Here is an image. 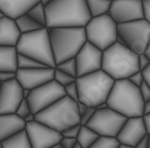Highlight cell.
Instances as JSON below:
<instances>
[{
  "instance_id": "obj_3",
  "label": "cell",
  "mask_w": 150,
  "mask_h": 148,
  "mask_svg": "<svg viewBox=\"0 0 150 148\" xmlns=\"http://www.w3.org/2000/svg\"><path fill=\"white\" fill-rule=\"evenodd\" d=\"M144 103L140 87L130 82L128 78L115 80L107 99L110 108L127 118L144 115Z\"/></svg>"
},
{
  "instance_id": "obj_37",
  "label": "cell",
  "mask_w": 150,
  "mask_h": 148,
  "mask_svg": "<svg viewBox=\"0 0 150 148\" xmlns=\"http://www.w3.org/2000/svg\"><path fill=\"white\" fill-rule=\"evenodd\" d=\"M141 95H142L144 101H148L150 99V85L146 81L142 83V85L140 86Z\"/></svg>"
},
{
  "instance_id": "obj_10",
  "label": "cell",
  "mask_w": 150,
  "mask_h": 148,
  "mask_svg": "<svg viewBox=\"0 0 150 148\" xmlns=\"http://www.w3.org/2000/svg\"><path fill=\"white\" fill-rule=\"evenodd\" d=\"M127 117L110 108H97L95 115L86 125L93 128L100 136L117 137L125 124Z\"/></svg>"
},
{
  "instance_id": "obj_23",
  "label": "cell",
  "mask_w": 150,
  "mask_h": 148,
  "mask_svg": "<svg viewBox=\"0 0 150 148\" xmlns=\"http://www.w3.org/2000/svg\"><path fill=\"white\" fill-rule=\"evenodd\" d=\"M99 133L96 132L93 128H90L87 125H81L80 132L78 135V141L82 145V148H91L97 139L99 138Z\"/></svg>"
},
{
  "instance_id": "obj_28",
  "label": "cell",
  "mask_w": 150,
  "mask_h": 148,
  "mask_svg": "<svg viewBox=\"0 0 150 148\" xmlns=\"http://www.w3.org/2000/svg\"><path fill=\"white\" fill-rule=\"evenodd\" d=\"M45 64L41 63L40 61L36 60L34 58H30L26 55L18 53V68H36V67H44Z\"/></svg>"
},
{
  "instance_id": "obj_15",
  "label": "cell",
  "mask_w": 150,
  "mask_h": 148,
  "mask_svg": "<svg viewBox=\"0 0 150 148\" xmlns=\"http://www.w3.org/2000/svg\"><path fill=\"white\" fill-rule=\"evenodd\" d=\"M23 97V87L17 79L1 83L0 86V115L16 113Z\"/></svg>"
},
{
  "instance_id": "obj_18",
  "label": "cell",
  "mask_w": 150,
  "mask_h": 148,
  "mask_svg": "<svg viewBox=\"0 0 150 148\" xmlns=\"http://www.w3.org/2000/svg\"><path fill=\"white\" fill-rule=\"evenodd\" d=\"M22 33L18 28L15 19L4 16L0 19V45L16 46Z\"/></svg>"
},
{
  "instance_id": "obj_44",
  "label": "cell",
  "mask_w": 150,
  "mask_h": 148,
  "mask_svg": "<svg viewBox=\"0 0 150 148\" xmlns=\"http://www.w3.org/2000/svg\"><path fill=\"white\" fill-rule=\"evenodd\" d=\"M143 74H144V78H145V81L150 85V64L145 68L144 70H142Z\"/></svg>"
},
{
  "instance_id": "obj_39",
  "label": "cell",
  "mask_w": 150,
  "mask_h": 148,
  "mask_svg": "<svg viewBox=\"0 0 150 148\" xmlns=\"http://www.w3.org/2000/svg\"><path fill=\"white\" fill-rule=\"evenodd\" d=\"M78 141L77 138H69V137H62L61 143L65 148H74L76 142Z\"/></svg>"
},
{
  "instance_id": "obj_53",
  "label": "cell",
  "mask_w": 150,
  "mask_h": 148,
  "mask_svg": "<svg viewBox=\"0 0 150 148\" xmlns=\"http://www.w3.org/2000/svg\"><path fill=\"white\" fill-rule=\"evenodd\" d=\"M0 86H1V82H0Z\"/></svg>"
},
{
  "instance_id": "obj_7",
  "label": "cell",
  "mask_w": 150,
  "mask_h": 148,
  "mask_svg": "<svg viewBox=\"0 0 150 148\" xmlns=\"http://www.w3.org/2000/svg\"><path fill=\"white\" fill-rule=\"evenodd\" d=\"M16 48L19 54L34 58L46 66L56 67L57 65L50 42V32L46 26L30 33L22 34Z\"/></svg>"
},
{
  "instance_id": "obj_27",
  "label": "cell",
  "mask_w": 150,
  "mask_h": 148,
  "mask_svg": "<svg viewBox=\"0 0 150 148\" xmlns=\"http://www.w3.org/2000/svg\"><path fill=\"white\" fill-rule=\"evenodd\" d=\"M26 14L41 25L46 26V11H45V5H43L41 2H38L37 4L34 5Z\"/></svg>"
},
{
  "instance_id": "obj_36",
  "label": "cell",
  "mask_w": 150,
  "mask_h": 148,
  "mask_svg": "<svg viewBox=\"0 0 150 148\" xmlns=\"http://www.w3.org/2000/svg\"><path fill=\"white\" fill-rule=\"evenodd\" d=\"M150 64V59L145 53L139 54V67L140 70H144Z\"/></svg>"
},
{
  "instance_id": "obj_4",
  "label": "cell",
  "mask_w": 150,
  "mask_h": 148,
  "mask_svg": "<svg viewBox=\"0 0 150 148\" xmlns=\"http://www.w3.org/2000/svg\"><path fill=\"white\" fill-rule=\"evenodd\" d=\"M115 81L102 68L87 75L79 76L76 79L79 88V101L93 107L107 102Z\"/></svg>"
},
{
  "instance_id": "obj_22",
  "label": "cell",
  "mask_w": 150,
  "mask_h": 148,
  "mask_svg": "<svg viewBox=\"0 0 150 148\" xmlns=\"http://www.w3.org/2000/svg\"><path fill=\"white\" fill-rule=\"evenodd\" d=\"M2 147L4 148H33L28 138L26 129L19 130L18 132L14 133L10 138L2 141Z\"/></svg>"
},
{
  "instance_id": "obj_48",
  "label": "cell",
  "mask_w": 150,
  "mask_h": 148,
  "mask_svg": "<svg viewBox=\"0 0 150 148\" xmlns=\"http://www.w3.org/2000/svg\"><path fill=\"white\" fill-rule=\"evenodd\" d=\"M144 53H145L150 59V40H149V42H148V45H147V47H146V50H145V52H144Z\"/></svg>"
},
{
  "instance_id": "obj_26",
  "label": "cell",
  "mask_w": 150,
  "mask_h": 148,
  "mask_svg": "<svg viewBox=\"0 0 150 148\" xmlns=\"http://www.w3.org/2000/svg\"><path fill=\"white\" fill-rule=\"evenodd\" d=\"M121 142L118 137L113 136H99L91 148H119Z\"/></svg>"
},
{
  "instance_id": "obj_45",
  "label": "cell",
  "mask_w": 150,
  "mask_h": 148,
  "mask_svg": "<svg viewBox=\"0 0 150 148\" xmlns=\"http://www.w3.org/2000/svg\"><path fill=\"white\" fill-rule=\"evenodd\" d=\"M35 120H36V113H28L24 118V121L26 123H28V122H32V121H35Z\"/></svg>"
},
{
  "instance_id": "obj_31",
  "label": "cell",
  "mask_w": 150,
  "mask_h": 148,
  "mask_svg": "<svg viewBox=\"0 0 150 148\" xmlns=\"http://www.w3.org/2000/svg\"><path fill=\"white\" fill-rule=\"evenodd\" d=\"M65 88V93L67 97L71 98L73 100L75 101H79V88H78V85H77V82H73L68 84V85L64 86Z\"/></svg>"
},
{
  "instance_id": "obj_43",
  "label": "cell",
  "mask_w": 150,
  "mask_h": 148,
  "mask_svg": "<svg viewBox=\"0 0 150 148\" xmlns=\"http://www.w3.org/2000/svg\"><path fill=\"white\" fill-rule=\"evenodd\" d=\"M143 119H144V122H145V126H146L147 133H148V135H150V113L143 115Z\"/></svg>"
},
{
  "instance_id": "obj_19",
  "label": "cell",
  "mask_w": 150,
  "mask_h": 148,
  "mask_svg": "<svg viewBox=\"0 0 150 148\" xmlns=\"http://www.w3.org/2000/svg\"><path fill=\"white\" fill-rule=\"evenodd\" d=\"M26 122L16 113L0 115V140L10 138L14 133L24 129Z\"/></svg>"
},
{
  "instance_id": "obj_8",
  "label": "cell",
  "mask_w": 150,
  "mask_h": 148,
  "mask_svg": "<svg viewBox=\"0 0 150 148\" xmlns=\"http://www.w3.org/2000/svg\"><path fill=\"white\" fill-rule=\"evenodd\" d=\"M87 41L104 50L118 41V23L109 14L91 17L85 25Z\"/></svg>"
},
{
  "instance_id": "obj_42",
  "label": "cell",
  "mask_w": 150,
  "mask_h": 148,
  "mask_svg": "<svg viewBox=\"0 0 150 148\" xmlns=\"http://www.w3.org/2000/svg\"><path fill=\"white\" fill-rule=\"evenodd\" d=\"M77 106H78V111H79L80 115H82V113H85V111L87 110V108L89 107V106H88L87 104H85V103L82 102V101H78Z\"/></svg>"
},
{
  "instance_id": "obj_9",
  "label": "cell",
  "mask_w": 150,
  "mask_h": 148,
  "mask_svg": "<svg viewBox=\"0 0 150 148\" xmlns=\"http://www.w3.org/2000/svg\"><path fill=\"white\" fill-rule=\"evenodd\" d=\"M150 40V23L144 18L118 24V41L137 54L145 52Z\"/></svg>"
},
{
  "instance_id": "obj_49",
  "label": "cell",
  "mask_w": 150,
  "mask_h": 148,
  "mask_svg": "<svg viewBox=\"0 0 150 148\" xmlns=\"http://www.w3.org/2000/svg\"><path fill=\"white\" fill-rule=\"evenodd\" d=\"M54 0H40V2L42 3L43 5H45V6H46V5L47 4H50V2H53Z\"/></svg>"
},
{
  "instance_id": "obj_41",
  "label": "cell",
  "mask_w": 150,
  "mask_h": 148,
  "mask_svg": "<svg viewBox=\"0 0 150 148\" xmlns=\"http://www.w3.org/2000/svg\"><path fill=\"white\" fill-rule=\"evenodd\" d=\"M138 148H147L149 147V137H148V133L146 136H144L142 139L140 140V142L137 145Z\"/></svg>"
},
{
  "instance_id": "obj_51",
  "label": "cell",
  "mask_w": 150,
  "mask_h": 148,
  "mask_svg": "<svg viewBox=\"0 0 150 148\" xmlns=\"http://www.w3.org/2000/svg\"><path fill=\"white\" fill-rule=\"evenodd\" d=\"M1 147H2V141L0 140V148H1Z\"/></svg>"
},
{
  "instance_id": "obj_47",
  "label": "cell",
  "mask_w": 150,
  "mask_h": 148,
  "mask_svg": "<svg viewBox=\"0 0 150 148\" xmlns=\"http://www.w3.org/2000/svg\"><path fill=\"white\" fill-rule=\"evenodd\" d=\"M30 91H32V89H28V88H23V97L28 99V97L30 96Z\"/></svg>"
},
{
  "instance_id": "obj_33",
  "label": "cell",
  "mask_w": 150,
  "mask_h": 148,
  "mask_svg": "<svg viewBox=\"0 0 150 148\" xmlns=\"http://www.w3.org/2000/svg\"><path fill=\"white\" fill-rule=\"evenodd\" d=\"M96 109H97V108L93 107V106H89V107L87 108V110L80 115V124L81 125H86V124L89 122L90 119L93 118V115H95Z\"/></svg>"
},
{
  "instance_id": "obj_35",
  "label": "cell",
  "mask_w": 150,
  "mask_h": 148,
  "mask_svg": "<svg viewBox=\"0 0 150 148\" xmlns=\"http://www.w3.org/2000/svg\"><path fill=\"white\" fill-rule=\"evenodd\" d=\"M128 79L130 80V82L133 83V84H134V85H137L138 87H140V86L142 85V83L145 81V78H144V74H143L142 70H138V72L133 73L132 75L130 76Z\"/></svg>"
},
{
  "instance_id": "obj_20",
  "label": "cell",
  "mask_w": 150,
  "mask_h": 148,
  "mask_svg": "<svg viewBox=\"0 0 150 148\" xmlns=\"http://www.w3.org/2000/svg\"><path fill=\"white\" fill-rule=\"evenodd\" d=\"M40 0H0V8H2L6 16L16 19L26 14Z\"/></svg>"
},
{
  "instance_id": "obj_14",
  "label": "cell",
  "mask_w": 150,
  "mask_h": 148,
  "mask_svg": "<svg viewBox=\"0 0 150 148\" xmlns=\"http://www.w3.org/2000/svg\"><path fill=\"white\" fill-rule=\"evenodd\" d=\"M108 14L118 24L142 19L143 0H112Z\"/></svg>"
},
{
  "instance_id": "obj_21",
  "label": "cell",
  "mask_w": 150,
  "mask_h": 148,
  "mask_svg": "<svg viewBox=\"0 0 150 148\" xmlns=\"http://www.w3.org/2000/svg\"><path fill=\"white\" fill-rule=\"evenodd\" d=\"M18 69V52L16 46L0 45V70L15 72Z\"/></svg>"
},
{
  "instance_id": "obj_38",
  "label": "cell",
  "mask_w": 150,
  "mask_h": 148,
  "mask_svg": "<svg viewBox=\"0 0 150 148\" xmlns=\"http://www.w3.org/2000/svg\"><path fill=\"white\" fill-rule=\"evenodd\" d=\"M16 78L15 72H6V70H0V82H6L12 79Z\"/></svg>"
},
{
  "instance_id": "obj_29",
  "label": "cell",
  "mask_w": 150,
  "mask_h": 148,
  "mask_svg": "<svg viewBox=\"0 0 150 148\" xmlns=\"http://www.w3.org/2000/svg\"><path fill=\"white\" fill-rule=\"evenodd\" d=\"M56 68L63 70V72L74 76L76 78L78 77V68L76 58H70V59H67V60L63 61L61 63H58L57 65H56Z\"/></svg>"
},
{
  "instance_id": "obj_6",
  "label": "cell",
  "mask_w": 150,
  "mask_h": 148,
  "mask_svg": "<svg viewBox=\"0 0 150 148\" xmlns=\"http://www.w3.org/2000/svg\"><path fill=\"white\" fill-rule=\"evenodd\" d=\"M77 101L64 96L48 107L36 113V120L62 132L66 128L80 124Z\"/></svg>"
},
{
  "instance_id": "obj_17",
  "label": "cell",
  "mask_w": 150,
  "mask_h": 148,
  "mask_svg": "<svg viewBox=\"0 0 150 148\" xmlns=\"http://www.w3.org/2000/svg\"><path fill=\"white\" fill-rule=\"evenodd\" d=\"M147 135L143 115L127 118L118 137L121 144H126L130 147H137L140 140Z\"/></svg>"
},
{
  "instance_id": "obj_12",
  "label": "cell",
  "mask_w": 150,
  "mask_h": 148,
  "mask_svg": "<svg viewBox=\"0 0 150 148\" xmlns=\"http://www.w3.org/2000/svg\"><path fill=\"white\" fill-rule=\"evenodd\" d=\"M25 129L28 131L33 148L53 147L56 143L61 142L63 137L62 132L37 120L28 122Z\"/></svg>"
},
{
  "instance_id": "obj_30",
  "label": "cell",
  "mask_w": 150,
  "mask_h": 148,
  "mask_svg": "<svg viewBox=\"0 0 150 148\" xmlns=\"http://www.w3.org/2000/svg\"><path fill=\"white\" fill-rule=\"evenodd\" d=\"M76 77L69 75V74L65 73L63 70L58 69L55 67V76H54V80L57 81L59 84H61L62 86H66L70 83H73L76 81Z\"/></svg>"
},
{
  "instance_id": "obj_5",
  "label": "cell",
  "mask_w": 150,
  "mask_h": 148,
  "mask_svg": "<svg viewBox=\"0 0 150 148\" xmlns=\"http://www.w3.org/2000/svg\"><path fill=\"white\" fill-rule=\"evenodd\" d=\"M56 63L75 58L87 41L85 26L48 28Z\"/></svg>"
},
{
  "instance_id": "obj_1",
  "label": "cell",
  "mask_w": 150,
  "mask_h": 148,
  "mask_svg": "<svg viewBox=\"0 0 150 148\" xmlns=\"http://www.w3.org/2000/svg\"><path fill=\"white\" fill-rule=\"evenodd\" d=\"M45 11L48 28L85 26L91 19L86 0H54Z\"/></svg>"
},
{
  "instance_id": "obj_46",
  "label": "cell",
  "mask_w": 150,
  "mask_h": 148,
  "mask_svg": "<svg viewBox=\"0 0 150 148\" xmlns=\"http://www.w3.org/2000/svg\"><path fill=\"white\" fill-rule=\"evenodd\" d=\"M150 113V99L148 101H145L144 103V115Z\"/></svg>"
},
{
  "instance_id": "obj_24",
  "label": "cell",
  "mask_w": 150,
  "mask_h": 148,
  "mask_svg": "<svg viewBox=\"0 0 150 148\" xmlns=\"http://www.w3.org/2000/svg\"><path fill=\"white\" fill-rule=\"evenodd\" d=\"M112 0H86L91 17L108 14Z\"/></svg>"
},
{
  "instance_id": "obj_34",
  "label": "cell",
  "mask_w": 150,
  "mask_h": 148,
  "mask_svg": "<svg viewBox=\"0 0 150 148\" xmlns=\"http://www.w3.org/2000/svg\"><path fill=\"white\" fill-rule=\"evenodd\" d=\"M80 128H81V124L70 126V127L66 128L65 130L62 131V136L69 137V138H78V135L80 132Z\"/></svg>"
},
{
  "instance_id": "obj_11",
  "label": "cell",
  "mask_w": 150,
  "mask_h": 148,
  "mask_svg": "<svg viewBox=\"0 0 150 148\" xmlns=\"http://www.w3.org/2000/svg\"><path fill=\"white\" fill-rule=\"evenodd\" d=\"M64 96H66L64 86L59 84L56 80H52L32 89L28 97V101L32 111L37 113Z\"/></svg>"
},
{
  "instance_id": "obj_13",
  "label": "cell",
  "mask_w": 150,
  "mask_h": 148,
  "mask_svg": "<svg viewBox=\"0 0 150 148\" xmlns=\"http://www.w3.org/2000/svg\"><path fill=\"white\" fill-rule=\"evenodd\" d=\"M75 58L77 62L78 77L87 75L102 68L103 50L93 45L89 41H86Z\"/></svg>"
},
{
  "instance_id": "obj_40",
  "label": "cell",
  "mask_w": 150,
  "mask_h": 148,
  "mask_svg": "<svg viewBox=\"0 0 150 148\" xmlns=\"http://www.w3.org/2000/svg\"><path fill=\"white\" fill-rule=\"evenodd\" d=\"M143 18L150 23V0H143Z\"/></svg>"
},
{
  "instance_id": "obj_16",
  "label": "cell",
  "mask_w": 150,
  "mask_h": 148,
  "mask_svg": "<svg viewBox=\"0 0 150 148\" xmlns=\"http://www.w3.org/2000/svg\"><path fill=\"white\" fill-rule=\"evenodd\" d=\"M55 67L44 66L36 68H18L16 70V79L23 88L34 89L44 83L54 80Z\"/></svg>"
},
{
  "instance_id": "obj_52",
  "label": "cell",
  "mask_w": 150,
  "mask_h": 148,
  "mask_svg": "<svg viewBox=\"0 0 150 148\" xmlns=\"http://www.w3.org/2000/svg\"><path fill=\"white\" fill-rule=\"evenodd\" d=\"M148 137H149V148H150V135H148Z\"/></svg>"
},
{
  "instance_id": "obj_25",
  "label": "cell",
  "mask_w": 150,
  "mask_h": 148,
  "mask_svg": "<svg viewBox=\"0 0 150 148\" xmlns=\"http://www.w3.org/2000/svg\"><path fill=\"white\" fill-rule=\"evenodd\" d=\"M15 21L22 34L30 33V32L37 30H39V28H45V26L41 25L39 22L34 20V19H33L30 16H28V14H23V15L19 16L18 18H16Z\"/></svg>"
},
{
  "instance_id": "obj_50",
  "label": "cell",
  "mask_w": 150,
  "mask_h": 148,
  "mask_svg": "<svg viewBox=\"0 0 150 148\" xmlns=\"http://www.w3.org/2000/svg\"><path fill=\"white\" fill-rule=\"evenodd\" d=\"M4 16H6V15H5V13L3 12L2 8H0V19H1V18H3Z\"/></svg>"
},
{
  "instance_id": "obj_2",
  "label": "cell",
  "mask_w": 150,
  "mask_h": 148,
  "mask_svg": "<svg viewBox=\"0 0 150 148\" xmlns=\"http://www.w3.org/2000/svg\"><path fill=\"white\" fill-rule=\"evenodd\" d=\"M102 69L115 80L127 79L140 70L139 54L117 41L103 50Z\"/></svg>"
},
{
  "instance_id": "obj_32",
  "label": "cell",
  "mask_w": 150,
  "mask_h": 148,
  "mask_svg": "<svg viewBox=\"0 0 150 148\" xmlns=\"http://www.w3.org/2000/svg\"><path fill=\"white\" fill-rule=\"evenodd\" d=\"M30 113H33V111H32V109H30V103H28V99L24 98L22 101H21V103L19 104V106H18L17 110H16V113H17L19 117H21V118L24 119L25 117Z\"/></svg>"
}]
</instances>
